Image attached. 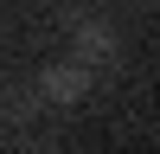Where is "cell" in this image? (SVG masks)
Segmentation results:
<instances>
[{
    "label": "cell",
    "mask_w": 160,
    "mask_h": 154,
    "mask_svg": "<svg viewBox=\"0 0 160 154\" xmlns=\"http://www.w3.org/2000/svg\"><path fill=\"white\" fill-rule=\"evenodd\" d=\"M71 38H77V64H90V71L115 58V26H102V19H77Z\"/></svg>",
    "instance_id": "obj_1"
},
{
    "label": "cell",
    "mask_w": 160,
    "mask_h": 154,
    "mask_svg": "<svg viewBox=\"0 0 160 154\" xmlns=\"http://www.w3.org/2000/svg\"><path fill=\"white\" fill-rule=\"evenodd\" d=\"M83 90H90V64L64 58V64H51V71H45V96H51V103H77Z\"/></svg>",
    "instance_id": "obj_2"
}]
</instances>
